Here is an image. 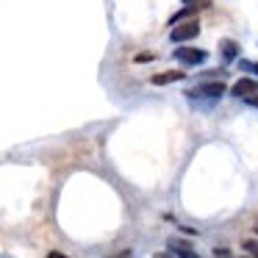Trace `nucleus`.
<instances>
[{"mask_svg": "<svg viewBox=\"0 0 258 258\" xmlns=\"http://www.w3.org/2000/svg\"><path fill=\"white\" fill-rule=\"evenodd\" d=\"M175 58H178L180 64H186V67H197V64H203L208 58V53L200 50V47H178V50H175Z\"/></svg>", "mask_w": 258, "mask_h": 258, "instance_id": "obj_1", "label": "nucleus"}, {"mask_svg": "<svg viewBox=\"0 0 258 258\" xmlns=\"http://www.w3.org/2000/svg\"><path fill=\"white\" fill-rule=\"evenodd\" d=\"M169 247H172V250L178 252L180 258H197L195 252L189 250V244H186V241H178V239H172V241H169Z\"/></svg>", "mask_w": 258, "mask_h": 258, "instance_id": "obj_7", "label": "nucleus"}, {"mask_svg": "<svg viewBox=\"0 0 258 258\" xmlns=\"http://www.w3.org/2000/svg\"><path fill=\"white\" fill-rule=\"evenodd\" d=\"M219 56H222V61H233L239 56V45L233 39H222L219 42Z\"/></svg>", "mask_w": 258, "mask_h": 258, "instance_id": "obj_6", "label": "nucleus"}, {"mask_svg": "<svg viewBox=\"0 0 258 258\" xmlns=\"http://www.w3.org/2000/svg\"><path fill=\"white\" fill-rule=\"evenodd\" d=\"M197 34H200V23H197V20H189V23L175 25L172 34H169V39L172 42H189V39H195Z\"/></svg>", "mask_w": 258, "mask_h": 258, "instance_id": "obj_2", "label": "nucleus"}, {"mask_svg": "<svg viewBox=\"0 0 258 258\" xmlns=\"http://www.w3.org/2000/svg\"><path fill=\"white\" fill-rule=\"evenodd\" d=\"M250 73H255V75H258V64H252V70H250Z\"/></svg>", "mask_w": 258, "mask_h": 258, "instance_id": "obj_14", "label": "nucleus"}, {"mask_svg": "<svg viewBox=\"0 0 258 258\" xmlns=\"http://www.w3.org/2000/svg\"><path fill=\"white\" fill-rule=\"evenodd\" d=\"M225 95V84L222 81H214V84H200L197 89L189 92V97H222Z\"/></svg>", "mask_w": 258, "mask_h": 258, "instance_id": "obj_3", "label": "nucleus"}, {"mask_svg": "<svg viewBox=\"0 0 258 258\" xmlns=\"http://www.w3.org/2000/svg\"><path fill=\"white\" fill-rule=\"evenodd\" d=\"M150 81H153L156 86H167V84H175V81H183V73H180V70H167V73L153 75Z\"/></svg>", "mask_w": 258, "mask_h": 258, "instance_id": "obj_5", "label": "nucleus"}, {"mask_svg": "<svg viewBox=\"0 0 258 258\" xmlns=\"http://www.w3.org/2000/svg\"><path fill=\"white\" fill-rule=\"evenodd\" d=\"M47 258H67V255H61V252H56V250H53V252H47Z\"/></svg>", "mask_w": 258, "mask_h": 258, "instance_id": "obj_11", "label": "nucleus"}, {"mask_svg": "<svg viewBox=\"0 0 258 258\" xmlns=\"http://www.w3.org/2000/svg\"><path fill=\"white\" fill-rule=\"evenodd\" d=\"M247 103H252V106L258 108V95H252V97H247Z\"/></svg>", "mask_w": 258, "mask_h": 258, "instance_id": "obj_12", "label": "nucleus"}, {"mask_svg": "<svg viewBox=\"0 0 258 258\" xmlns=\"http://www.w3.org/2000/svg\"><path fill=\"white\" fill-rule=\"evenodd\" d=\"M244 250H247V252H252V255L258 258V241H244Z\"/></svg>", "mask_w": 258, "mask_h": 258, "instance_id": "obj_8", "label": "nucleus"}, {"mask_svg": "<svg viewBox=\"0 0 258 258\" xmlns=\"http://www.w3.org/2000/svg\"><path fill=\"white\" fill-rule=\"evenodd\" d=\"M217 255H219V258H230V255H228V252H225V250H217Z\"/></svg>", "mask_w": 258, "mask_h": 258, "instance_id": "obj_13", "label": "nucleus"}, {"mask_svg": "<svg viewBox=\"0 0 258 258\" xmlns=\"http://www.w3.org/2000/svg\"><path fill=\"white\" fill-rule=\"evenodd\" d=\"M186 6H195V9H200V6H208L211 0H183Z\"/></svg>", "mask_w": 258, "mask_h": 258, "instance_id": "obj_9", "label": "nucleus"}, {"mask_svg": "<svg viewBox=\"0 0 258 258\" xmlns=\"http://www.w3.org/2000/svg\"><path fill=\"white\" fill-rule=\"evenodd\" d=\"M258 92V81H250V78H241V81H236L233 84V89H230V95L233 97H252Z\"/></svg>", "mask_w": 258, "mask_h": 258, "instance_id": "obj_4", "label": "nucleus"}, {"mask_svg": "<svg viewBox=\"0 0 258 258\" xmlns=\"http://www.w3.org/2000/svg\"><path fill=\"white\" fill-rule=\"evenodd\" d=\"M153 58H156V56H153V53H139V56H136V58H134V61H139V64H145V61H153Z\"/></svg>", "mask_w": 258, "mask_h": 258, "instance_id": "obj_10", "label": "nucleus"}]
</instances>
